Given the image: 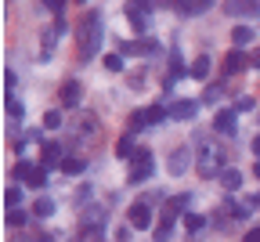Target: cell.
Returning <instances> with one entry per match:
<instances>
[{"label":"cell","mask_w":260,"mask_h":242,"mask_svg":"<svg viewBox=\"0 0 260 242\" xmlns=\"http://www.w3.org/2000/svg\"><path fill=\"white\" fill-rule=\"evenodd\" d=\"M98 47H102V15L87 11L80 18V25H76V54H80V62H90Z\"/></svg>","instance_id":"6da1fadb"},{"label":"cell","mask_w":260,"mask_h":242,"mask_svg":"<svg viewBox=\"0 0 260 242\" xmlns=\"http://www.w3.org/2000/svg\"><path fill=\"white\" fill-rule=\"evenodd\" d=\"M152 170H155V159L148 148H134V156H130V185H141L152 177Z\"/></svg>","instance_id":"7a4b0ae2"},{"label":"cell","mask_w":260,"mask_h":242,"mask_svg":"<svg viewBox=\"0 0 260 242\" xmlns=\"http://www.w3.org/2000/svg\"><path fill=\"white\" fill-rule=\"evenodd\" d=\"M195 170H199V177H220L224 170V152H213V148H203L199 156H195Z\"/></svg>","instance_id":"3957f363"},{"label":"cell","mask_w":260,"mask_h":242,"mask_svg":"<svg viewBox=\"0 0 260 242\" xmlns=\"http://www.w3.org/2000/svg\"><path fill=\"white\" fill-rule=\"evenodd\" d=\"M126 18L138 33H148L152 25V0H126Z\"/></svg>","instance_id":"277c9868"},{"label":"cell","mask_w":260,"mask_h":242,"mask_svg":"<svg viewBox=\"0 0 260 242\" xmlns=\"http://www.w3.org/2000/svg\"><path fill=\"white\" fill-rule=\"evenodd\" d=\"M224 15H235V18H260V0H228Z\"/></svg>","instance_id":"5b68a950"},{"label":"cell","mask_w":260,"mask_h":242,"mask_svg":"<svg viewBox=\"0 0 260 242\" xmlns=\"http://www.w3.org/2000/svg\"><path fill=\"white\" fill-rule=\"evenodd\" d=\"M235 119H239L235 109H217V116H213V130L224 134V137H232V134H235Z\"/></svg>","instance_id":"8992f818"},{"label":"cell","mask_w":260,"mask_h":242,"mask_svg":"<svg viewBox=\"0 0 260 242\" xmlns=\"http://www.w3.org/2000/svg\"><path fill=\"white\" fill-rule=\"evenodd\" d=\"M159 4H170V8H177L181 15H203V11H210L213 0H159Z\"/></svg>","instance_id":"52a82bcc"},{"label":"cell","mask_w":260,"mask_h":242,"mask_svg":"<svg viewBox=\"0 0 260 242\" xmlns=\"http://www.w3.org/2000/svg\"><path fill=\"white\" fill-rule=\"evenodd\" d=\"M80 94H83V87H80L76 80H69V83H61V94H58V101H61V109H76V105H80Z\"/></svg>","instance_id":"ba28073f"},{"label":"cell","mask_w":260,"mask_h":242,"mask_svg":"<svg viewBox=\"0 0 260 242\" xmlns=\"http://www.w3.org/2000/svg\"><path fill=\"white\" fill-rule=\"evenodd\" d=\"M126 221H130V228H152V210H148V202H134Z\"/></svg>","instance_id":"9c48e42d"},{"label":"cell","mask_w":260,"mask_h":242,"mask_svg":"<svg viewBox=\"0 0 260 242\" xmlns=\"http://www.w3.org/2000/svg\"><path fill=\"white\" fill-rule=\"evenodd\" d=\"M246 62H249V58H246V51H239V47H235V51H228V54H224V73H228V76L242 73Z\"/></svg>","instance_id":"30bf717a"},{"label":"cell","mask_w":260,"mask_h":242,"mask_svg":"<svg viewBox=\"0 0 260 242\" xmlns=\"http://www.w3.org/2000/svg\"><path fill=\"white\" fill-rule=\"evenodd\" d=\"M184 210H188V195H170L167 206H162V217H170V221H174V217H181Z\"/></svg>","instance_id":"8fae6325"},{"label":"cell","mask_w":260,"mask_h":242,"mask_svg":"<svg viewBox=\"0 0 260 242\" xmlns=\"http://www.w3.org/2000/svg\"><path fill=\"white\" fill-rule=\"evenodd\" d=\"M80 228H98V231H102L105 228V210H102V206H90V210L80 217Z\"/></svg>","instance_id":"7c38bea8"},{"label":"cell","mask_w":260,"mask_h":242,"mask_svg":"<svg viewBox=\"0 0 260 242\" xmlns=\"http://www.w3.org/2000/svg\"><path fill=\"white\" fill-rule=\"evenodd\" d=\"M58 170H61L65 177H73V174H83V170H87V159H83V156H65Z\"/></svg>","instance_id":"4fadbf2b"},{"label":"cell","mask_w":260,"mask_h":242,"mask_svg":"<svg viewBox=\"0 0 260 242\" xmlns=\"http://www.w3.org/2000/svg\"><path fill=\"white\" fill-rule=\"evenodd\" d=\"M40 156H44V166H47V170H51V166H61V159H65V156H61V145H54V141H47V145L40 148Z\"/></svg>","instance_id":"5bb4252c"},{"label":"cell","mask_w":260,"mask_h":242,"mask_svg":"<svg viewBox=\"0 0 260 242\" xmlns=\"http://www.w3.org/2000/svg\"><path fill=\"white\" fill-rule=\"evenodd\" d=\"M220 185H224V192H239L242 188V174L228 166V170H220Z\"/></svg>","instance_id":"9a60e30c"},{"label":"cell","mask_w":260,"mask_h":242,"mask_svg":"<svg viewBox=\"0 0 260 242\" xmlns=\"http://www.w3.org/2000/svg\"><path fill=\"white\" fill-rule=\"evenodd\" d=\"M188 159H191V152H188V148H177V152L170 156V174H177V177H181L184 170H188Z\"/></svg>","instance_id":"2e32d148"},{"label":"cell","mask_w":260,"mask_h":242,"mask_svg":"<svg viewBox=\"0 0 260 242\" xmlns=\"http://www.w3.org/2000/svg\"><path fill=\"white\" fill-rule=\"evenodd\" d=\"M195 109H199L195 101H174V105H170V116H174V119H191Z\"/></svg>","instance_id":"e0dca14e"},{"label":"cell","mask_w":260,"mask_h":242,"mask_svg":"<svg viewBox=\"0 0 260 242\" xmlns=\"http://www.w3.org/2000/svg\"><path fill=\"white\" fill-rule=\"evenodd\" d=\"M152 235H155V242H170V235H174V221L159 214V224L152 228Z\"/></svg>","instance_id":"ac0fdd59"},{"label":"cell","mask_w":260,"mask_h":242,"mask_svg":"<svg viewBox=\"0 0 260 242\" xmlns=\"http://www.w3.org/2000/svg\"><path fill=\"white\" fill-rule=\"evenodd\" d=\"M145 127H152V123H148V109H138V112H130L126 134H138V130H145Z\"/></svg>","instance_id":"d6986e66"},{"label":"cell","mask_w":260,"mask_h":242,"mask_svg":"<svg viewBox=\"0 0 260 242\" xmlns=\"http://www.w3.org/2000/svg\"><path fill=\"white\" fill-rule=\"evenodd\" d=\"M188 76H191V80H206V76H210V58H206V54H199V58L191 62Z\"/></svg>","instance_id":"ffe728a7"},{"label":"cell","mask_w":260,"mask_h":242,"mask_svg":"<svg viewBox=\"0 0 260 242\" xmlns=\"http://www.w3.org/2000/svg\"><path fill=\"white\" fill-rule=\"evenodd\" d=\"M181 76H188V69H184V62H181V51L174 47V51H170V76H167V80H181Z\"/></svg>","instance_id":"44dd1931"},{"label":"cell","mask_w":260,"mask_h":242,"mask_svg":"<svg viewBox=\"0 0 260 242\" xmlns=\"http://www.w3.org/2000/svg\"><path fill=\"white\" fill-rule=\"evenodd\" d=\"M94 127H98V123H94V116H83V119L76 123V130H73V127H69V130H73L76 137H83V141H90V137H94Z\"/></svg>","instance_id":"7402d4cb"},{"label":"cell","mask_w":260,"mask_h":242,"mask_svg":"<svg viewBox=\"0 0 260 242\" xmlns=\"http://www.w3.org/2000/svg\"><path fill=\"white\" fill-rule=\"evenodd\" d=\"M32 170H37L32 163L18 159V163H15V170H11V181H29V177H32Z\"/></svg>","instance_id":"603a6c76"},{"label":"cell","mask_w":260,"mask_h":242,"mask_svg":"<svg viewBox=\"0 0 260 242\" xmlns=\"http://www.w3.org/2000/svg\"><path fill=\"white\" fill-rule=\"evenodd\" d=\"M116 156H123V159L134 156V134H123L119 141H116Z\"/></svg>","instance_id":"cb8c5ba5"},{"label":"cell","mask_w":260,"mask_h":242,"mask_svg":"<svg viewBox=\"0 0 260 242\" xmlns=\"http://www.w3.org/2000/svg\"><path fill=\"white\" fill-rule=\"evenodd\" d=\"M32 214H37L40 221H47V217L54 214V202H51V199H37V206H32Z\"/></svg>","instance_id":"d4e9b609"},{"label":"cell","mask_w":260,"mask_h":242,"mask_svg":"<svg viewBox=\"0 0 260 242\" xmlns=\"http://www.w3.org/2000/svg\"><path fill=\"white\" fill-rule=\"evenodd\" d=\"M249 40H253V33H249V29H246V25H239V29H235V33H232V44H235V47H239V51H242V47H246V44H249Z\"/></svg>","instance_id":"484cf974"},{"label":"cell","mask_w":260,"mask_h":242,"mask_svg":"<svg viewBox=\"0 0 260 242\" xmlns=\"http://www.w3.org/2000/svg\"><path fill=\"white\" fill-rule=\"evenodd\" d=\"M184 228L188 231H203L206 228V217L203 214H184Z\"/></svg>","instance_id":"4316f807"},{"label":"cell","mask_w":260,"mask_h":242,"mask_svg":"<svg viewBox=\"0 0 260 242\" xmlns=\"http://www.w3.org/2000/svg\"><path fill=\"white\" fill-rule=\"evenodd\" d=\"M220 98H224V83H217V87H206V94H203V101H206V105H217Z\"/></svg>","instance_id":"83f0119b"},{"label":"cell","mask_w":260,"mask_h":242,"mask_svg":"<svg viewBox=\"0 0 260 242\" xmlns=\"http://www.w3.org/2000/svg\"><path fill=\"white\" fill-rule=\"evenodd\" d=\"M167 116H170V109H162V105H152V109H148V123H152V127H159Z\"/></svg>","instance_id":"f1b7e54d"},{"label":"cell","mask_w":260,"mask_h":242,"mask_svg":"<svg viewBox=\"0 0 260 242\" xmlns=\"http://www.w3.org/2000/svg\"><path fill=\"white\" fill-rule=\"evenodd\" d=\"M25 185H32V188H44V185H47V166H37V170H32V177H29Z\"/></svg>","instance_id":"f546056e"},{"label":"cell","mask_w":260,"mask_h":242,"mask_svg":"<svg viewBox=\"0 0 260 242\" xmlns=\"http://www.w3.org/2000/svg\"><path fill=\"white\" fill-rule=\"evenodd\" d=\"M22 112H25V109H22V101H18L15 94H8V116H11V119H22Z\"/></svg>","instance_id":"4dcf8cb0"},{"label":"cell","mask_w":260,"mask_h":242,"mask_svg":"<svg viewBox=\"0 0 260 242\" xmlns=\"http://www.w3.org/2000/svg\"><path fill=\"white\" fill-rule=\"evenodd\" d=\"M4 199H8V210H18V202H22V188H18V185H11Z\"/></svg>","instance_id":"1f68e13d"},{"label":"cell","mask_w":260,"mask_h":242,"mask_svg":"<svg viewBox=\"0 0 260 242\" xmlns=\"http://www.w3.org/2000/svg\"><path fill=\"white\" fill-rule=\"evenodd\" d=\"M44 127H47V130H58V127H61V112H58V109L44 112Z\"/></svg>","instance_id":"d6a6232c"},{"label":"cell","mask_w":260,"mask_h":242,"mask_svg":"<svg viewBox=\"0 0 260 242\" xmlns=\"http://www.w3.org/2000/svg\"><path fill=\"white\" fill-rule=\"evenodd\" d=\"M249 109H256V101H253L249 94H239V98H235V112H249Z\"/></svg>","instance_id":"836d02e7"},{"label":"cell","mask_w":260,"mask_h":242,"mask_svg":"<svg viewBox=\"0 0 260 242\" xmlns=\"http://www.w3.org/2000/svg\"><path fill=\"white\" fill-rule=\"evenodd\" d=\"M105 69L109 73H123V54H105Z\"/></svg>","instance_id":"e575fe53"},{"label":"cell","mask_w":260,"mask_h":242,"mask_svg":"<svg viewBox=\"0 0 260 242\" xmlns=\"http://www.w3.org/2000/svg\"><path fill=\"white\" fill-rule=\"evenodd\" d=\"M80 242H102V231H98V228H83L80 231Z\"/></svg>","instance_id":"d590c367"},{"label":"cell","mask_w":260,"mask_h":242,"mask_svg":"<svg viewBox=\"0 0 260 242\" xmlns=\"http://www.w3.org/2000/svg\"><path fill=\"white\" fill-rule=\"evenodd\" d=\"M8 224H11V228H22V224H25V214H22V210H8Z\"/></svg>","instance_id":"8d00e7d4"},{"label":"cell","mask_w":260,"mask_h":242,"mask_svg":"<svg viewBox=\"0 0 260 242\" xmlns=\"http://www.w3.org/2000/svg\"><path fill=\"white\" fill-rule=\"evenodd\" d=\"M40 4H44L47 11H54V15H61V8H65V0H40Z\"/></svg>","instance_id":"74e56055"},{"label":"cell","mask_w":260,"mask_h":242,"mask_svg":"<svg viewBox=\"0 0 260 242\" xmlns=\"http://www.w3.org/2000/svg\"><path fill=\"white\" fill-rule=\"evenodd\" d=\"M246 206H249V210H260V192L256 195H246Z\"/></svg>","instance_id":"f35d334b"},{"label":"cell","mask_w":260,"mask_h":242,"mask_svg":"<svg viewBox=\"0 0 260 242\" xmlns=\"http://www.w3.org/2000/svg\"><path fill=\"white\" fill-rule=\"evenodd\" d=\"M116 242H130V224H126V228H119V231H116Z\"/></svg>","instance_id":"ab89813d"},{"label":"cell","mask_w":260,"mask_h":242,"mask_svg":"<svg viewBox=\"0 0 260 242\" xmlns=\"http://www.w3.org/2000/svg\"><path fill=\"white\" fill-rule=\"evenodd\" d=\"M4 80H8V94H15V73H11V69L4 73Z\"/></svg>","instance_id":"60d3db41"},{"label":"cell","mask_w":260,"mask_h":242,"mask_svg":"<svg viewBox=\"0 0 260 242\" xmlns=\"http://www.w3.org/2000/svg\"><path fill=\"white\" fill-rule=\"evenodd\" d=\"M242 242H260V228H253V231H246V238Z\"/></svg>","instance_id":"b9f144b4"},{"label":"cell","mask_w":260,"mask_h":242,"mask_svg":"<svg viewBox=\"0 0 260 242\" xmlns=\"http://www.w3.org/2000/svg\"><path fill=\"white\" fill-rule=\"evenodd\" d=\"M249 65H253V69H260V47H256V51L249 54Z\"/></svg>","instance_id":"7bdbcfd3"},{"label":"cell","mask_w":260,"mask_h":242,"mask_svg":"<svg viewBox=\"0 0 260 242\" xmlns=\"http://www.w3.org/2000/svg\"><path fill=\"white\" fill-rule=\"evenodd\" d=\"M253 156H260V134L253 137Z\"/></svg>","instance_id":"ee69618b"},{"label":"cell","mask_w":260,"mask_h":242,"mask_svg":"<svg viewBox=\"0 0 260 242\" xmlns=\"http://www.w3.org/2000/svg\"><path fill=\"white\" fill-rule=\"evenodd\" d=\"M253 177H256V181H260V163H256V166H253Z\"/></svg>","instance_id":"f6af8a7d"},{"label":"cell","mask_w":260,"mask_h":242,"mask_svg":"<svg viewBox=\"0 0 260 242\" xmlns=\"http://www.w3.org/2000/svg\"><path fill=\"white\" fill-rule=\"evenodd\" d=\"M76 4H87V0H76Z\"/></svg>","instance_id":"bcb514c9"}]
</instances>
